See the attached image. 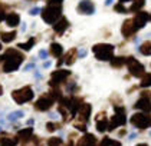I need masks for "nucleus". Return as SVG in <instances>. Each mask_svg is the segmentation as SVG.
I'll list each match as a JSON object with an SVG mask.
<instances>
[{
	"label": "nucleus",
	"instance_id": "nucleus-8",
	"mask_svg": "<svg viewBox=\"0 0 151 146\" xmlns=\"http://www.w3.org/2000/svg\"><path fill=\"white\" fill-rule=\"evenodd\" d=\"M53 103H55V99H53L52 95L47 92L45 95H42V96L35 102L33 106H35V109L37 112H46V110H49V109L53 106Z\"/></svg>",
	"mask_w": 151,
	"mask_h": 146
},
{
	"label": "nucleus",
	"instance_id": "nucleus-10",
	"mask_svg": "<svg viewBox=\"0 0 151 146\" xmlns=\"http://www.w3.org/2000/svg\"><path fill=\"white\" fill-rule=\"evenodd\" d=\"M134 109L141 110L144 113H150L151 112V96L150 92H141V98L135 102Z\"/></svg>",
	"mask_w": 151,
	"mask_h": 146
},
{
	"label": "nucleus",
	"instance_id": "nucleus-24",
	"mask_svg": "<svg viewBox=\"0 0 151 146\" xmlns=\"http://www.w3.org/2000/svg\"><path fill=\"white\" fill-rule=\"evenodd\" d=\"M19 143L17 137L13 136H1L0 137V146H16Z\"/></svg>",
	"mask_w": 151,
	"mask_h": 146
},
{
	"label": "nucleus",
	"instance_id": "nucleus-17",
	"mask_svg": "<svg viewBox=\"0 0 151 146\" xmlns=\"http://www.w3.org/2000/svg\"><path fill=\"white\" fill-rule=\"evenodd\" d=\"M82 105V99L78 98V96H72L69 100V106H68V110H69V118H75L76 113L79 110Z\"/></svg>",
	"mask_w": 151,
	"mask_h": 146
},
{
	"label": "nucleus",
	"instance_id": "nucleus-48",
	"mask_svg": "<svg viewBox=\"0 0 151 146\" xmlns=\"http://www.w3.org/2000/svg\"><path fill=\"white\" fill-rule=\"evenodd\" d=\"M137 146H148V145H147V143H138Z\"/></svg>",
	"mask_w": 151,
	"mask_h": 146
},
{
	"label": "nucleus",
	"instance_id": "nucleus-21",
	"mask_svg": "<svg viewBox=\"0 0 151 146\" xmlns=\"http://www.w3.org/2000/svg\"><path fill=\"white\" fill-rule=\"evenodd\" d=\"M49 55H52L53 57H56V59H60V56L63 55V47L60 43H56V42H52L50 46H49V52H47Z\"/></svg>",
	"mask_w": 151,
	"mask_h": 146
},
{
	"label": "nucleus",
	"instance_id": "nucleus-4",
	"mask_svg": "<svg viewBox=\"0 0 151 146\" xmlns=\"http://www.w3.org/2000/svg\"><path fill=\"white\" fill-rule=\"evenodd\" d=\"M125 123H127V110H125V108L119 106V105H114V116L108 122V130L112 132L118 126H124Z\"/></svg>",
	"mask_w": 151,
	"mask_h": 146
},
{
	"label": "nucleus",
	"instance_id": "nucleus-30",
	"mask_svg": "<svg viewBox=\"0 0 151 146\" xmlns=\"http://www.w3.org/2000/svg\"><path fill=\"white\" fill-rule=\"evenodd\" d=\"M141 88H150L151 86V73H144L141 76V82H139Z\"/></svg>",
	"mask_w": 151,
	"mask_h": 146
},
{
	"label": "nucleus",
	"instance_id": "nucleus-3",
	"mask_svg": "<svg viewBox=\"0 0 151 146\" xmlns=\"http://www.w3.org/2000/svg\"><path fill=\"white\" fill-rule=\"evenodd\" d=\"M114 46L109 43H96L93 45L92 52L99 62H109L114 57Z\"/></svg>",
	"mask_w": 151,
	"mask_h": 146
},
{
	"label": "nucleus",
	"instance_id": "nucleus-36",
	"mask_svg": "<svg viewBox=\"0 0 151 146\" xmlns=\"http://www.w3.org/2000/svg\"><path fill=\"white\" fill-rule=\"evenodd\" d=\"M6 17V6L0 3V22H3Z\"/></svg>",
	"mask_w": 151,
	"mask_h": 146
},
{
	"label": "nucleus",
	"instance_id": "nucleus-13",
	"mask_svg": "<svg viewBox=\"0 0 151 146\" xmlns=\"http://www.w3.org/2000/svg\"><path fill=\"white\" fill-rule=\"evenodd\" d=\"M76 11L79 14H93L95 13V4L91 0H81L76 6Z\"/></svg>",
	"mask_w": 151,
	"mask_h": 146
},
{
	"label": "nucleus",
	"instance_id": "nucleus-2",
	"mask_svg": "<svg viewBox=\"0 0 151 146\" xmlns=\"http://www.w3.org/2000/svg\"><path fill=\"white\" fill-rule=\"evenodd\" d=\"M40 14L46 24H53L62 16V4H46L40 10Z\"/></svg>",
	"mask_w": 151,
	"mask_h": 146
},
{
	"label": "nucleus",
	"instance_id": "nucleus-49",
	"mask_svg": "<svg viewBox=\"0 0 151 146\" xmlns=\"http://www.w3.org/2000/svg\"><path fill=\"white\" fill-rule=\"evenodd\" d=\"M1 49H3V45H1V42H0V50H1Z\"/></svg>",
	"mask_w": 151,
	"mask_h": 146
},
{
	"label": "nucleus",
	"instance_id": "nucleus-47",
	"mask_svg": "<svg viewBox=\"0 0 151 146\" xmlns=\"http://www.w3.org/2000/svg\"><path fill=\"white\" fill-rule=\"evenodd\" d=\"M66 146H73V142H72V140H69V142H68V145Z\"/></svg>",
	"mask_w": 151,
	"mask_h": 146
},
{
	"label": "nucleus",
	"instance_id": "nucleus-15",
	"mask_svg": "<svg viewBox=\"0 0 151 146\" xmlns=\"http://www.w3.org/2000/svg\"><path fill=\"white\" fill-rule=\"evenodd\" d=\"M95 126H96V130L101 132V133L108 130V119H106V113L105 112H99L95 116Z\"/></svg>",
	"mask_w": 151,
	"mask_h": 146
},
{
	"label": "nucleus",
	"instance_id": "nucleus-20",
	"mask_svg": "<svg viewBox=\"0 0 151 146\" xmlns=\"http://www.w3.org/2000/svg\"><path fill=\"white\" fill-rule=\"evenodd\" d=\"M96 143V137L92 133H85L81 139L76 142V146H93Z\"/></svg>",
	"mask_w": 151,
	"mask_h": 146
},
{
	"label": "nucleus",
	"instance_id": "nucleus-28",
	"mask_svg": "<svg viewBox=\"0 0 151 146\" xmlns=\"http://www.w3.org/2000/svg\"><path fill=\"white\" fill-rule=\"evenodd\" d=\"M111 66L112 68H116V69H119V68H122L124 65H125V57H122V56H115V57H112L111 60Z\"/></svg>",
	"mask_w": 151,
	"mask_h": 146
},
{
	"label": "nucleus",
	"instance_id": "nucleus-25",
	"mask_svg": "<svg viewBox=\"0 0 151 146\" xmlns=\"http://www.w3.org/2000/svg\"><path fill=\"white\" fill-rule=\"evenodd\" d=\"M138 52L142 55V56H151V42L150 40L142 42L138 47Z\"/></svg>",
	"mask_w": 151,
	"mask_h": 146
},
{
	"label": "nucleus",
	"instance_id": "nucleus-46",
	"mask_svg": "<svg viewBox=\"0 0 151 146\" xmlns=\"http://www.w3.org/2000/svg\"><path fill=\"white\" fill-rule=\"evenodd\" d=\"M1 95H3V86L0 85V96H1Z\"/></svg>",
	"mask_w": 151,
	"mask_h": 146
},
{
	"label": "nucleus",
	"instance_id": "nucleus-1",
	"mask_svg": "<svg viewBox=\"0 0 151 146\" xmlns=\"http://www.w3.org/2000/svg\"><path fill=\"white\" fill-rule=\"evenodd\" d=\"M3 57V72L4 73H12L16 72L20 68V65L24 62V55L22 52H19L17 49H7L4 52V55H1Z\"/></svg>",
	"mask_w": 151,
	"mask_h": 146
},
{
	"label": "nucleus",
	"instance_id": "nucleus-34",
	"mask_svg": "<svg viewBox=\"0 0 151 146\" xmlns=\"http://www.w3.org/2000/svg\"><path fill=\"white\" fill-rule=\"evenodd\" d=\"M114 10H115L116 13H122V14H124V13H129V11H128V7H125V6L121 4V3H116L115 6H114Z\"/></svg>",
	"mask_w": 151,
	"mask_h": 146
},
{
	"label": "nucleus",
	"instance_id": "nucleus-51",
	"mask_svg": "<svg viewBox=\"0 0 151 146\" xmlns=\"http://www.w3.org/2000/svg\"><path fill=\"white\" fill-rule=\"evenodd\" d=\"M27 1H37V0H27Z\"/></svg>",
	"mask_w": 151,
	"mask_h": 146
},
{
	"label": "nucleus",
	"instance_id": "nucleus-11",
	"mask_svg": "<svg viewBox=\"0 0 151 146\" xmlns=\"http://www.w3.org/2000/svg\"><path fill=\"white\" fill-rule=\"evenodd\" d=\"M91 113H92V105L89 103H82L79 110H78V122H82V123H88L89 118H91Z\"/></svg>",
	"mask_w": 151,
	"mask_h": 146
},
{
	"label": "nucleus",
	"instance_id": "nucleus-19",
	"mask_svg": "<svg viewBox=\"0 0 151 146\" xmlns=\"http://www.w3.org/2000/svg\"><path fill=\"white\" fill-rule=\"evenodd\" d=\"M4 22H6V24H7L9 27H17V26L20 24V16H19V13H16V11H10V13L6 14Z\"/></svg>",
	"mask_w": 151,
	"mask_h": 146
},
{
	"label": "nucleus",
	"instance_id": "nucleus-6",
	"mask_svg": "<svg viewBox=\"0 0 151 146\" xmlns=\"http://www.w3.org/2000/svg\"><path fill=\"white\" fill-rule=\"evenodd\" d=\"M125 65H127V68H128V70H129V73H131V76H134V78H141V76L145 73L144 66H142L134 56L125 57Z\"/></svg>",
	"mask_w": 151,
	"mask_h": 146
},
{
	"label": "nucleus",
	"instance_id": "nucleus-37",
	"mask_svg": "<svg viewBox=\"0 0 151 146\" xmlns=\"http://www.w3.org/2000/svg\"><path fill=\"white\" fill-rule=\"evenodd\" d=\"M40 10H42L40 7H33V9H30V10H29V14H30V16H36V14H39V13H40Z\"/></svg>",
	"mask_w": 151,
	"mask_h": 146
},
{
	"label": "nucleus",
	"instance_id": "nucleus-5",
	"mask_svg": "<svg viewBox=\"0 0 151 146\" xmlns=\"http://www.w3.org/2000/svg\"><path fill=\"white\" fill-rule=\"evenodd\" d=\"M35 98V93H33V89L32 86H23L20 89H16L12 92V99L17 105H23V103H27Z\"/></svg>",
	"mask_w": 151,
	"mask_h": 146
},
{
	"label": "nucleus",
	"instance_id": "nucleus-45",
	"mask_svg": "<svg viewBox=\"0 0 151 146\" xmlns=\"http://www.w3.org/2000/svg\"><path fill=\"white\" fill-rule=\"evenodd\" d=\"M135 133H131V135H129V140H132V139H135Z\"/></svg>",
	"mask_w": 151,
	"mask_h": 146
},
{
	"label": "nucleus",
	"instance_id": "nucleus-52",
	"mask_svg": "<svg viewBox=\"0 0 151 146\" xmlns=\"http://www.w3.org/2000/svg\"><path fill=\"white\" fill-rule=\"evenodd\" d=\"M150 20H151V14H150Z\"/></svg>",
	"mask_w": 151,
	"mask_h": 146
},
{
	"label": "nucleus",
	"instance_id": "nucleus-31",
	"mask_svg": "<svg viewBox=\"0 0 151 146\" xmlns=\"http://www.w3.org/2000/svg\"><path fill=\"white\" fill-rule=\"evenodd\" d=\"M23 116H24L23 110H16V112H12L7 116V120H9V122H16L17 119H22Z\"/></svg>",
	"mask_w": 151,
	"mask_h": 146
},
{
	"label": "nucleus",
	"instance_id": "nucleus-23",
	"mask_svg": "<svg viewBox=\"0 0 151 146\" xmlns=\"http://www.w3.org/2000/svg\"><path fill=\"white\" fill-rule=\"evenodd\" d=\"M76 57H78V50H76V49H70L69 52L66 53V56L62 59V62H63V63H66L68 66H72V65L75 63Z\"/></svg>",
	"mask_w": 151,
	"mask_h": 146
},
{
	"label": "nucleus",
	"instance_id": "nucleus-41",
	"mask_svg": "<svg viewBox=\"0 0 151 146\" xmlns=\"http://www.w3.org/2000/svg\"><path fill=\"white\" fill-rule=\"evenodd\" d=\"M50 65H52V62H49V60H46L45 63H43V68L46 69V68H50Z\"/></svg>",
	"mask_w": 151,
	"mask_h": 146
},
{
	"label": "nucleus",
	"instance_id": "nucleus-50",
	"mask_svg": "<svg viewBox=\"0 0 151 146\" xmlns=\"http://www.w3.org/2000/svg\"><path fill=\"white\" fill-rule=\"evenodd\" d=\"M148 126H150V127H151V116H150V125H148Z\"/></svg>",
	"mask_w": 151,
	"mask_h": 146
},
{
	"label": "nucleus",
	"instance_id": "nucleus-12",
	"mask_svg": "<svg viewBox=\"0 0 151 146\" xmlns=\"http://www.w3.org/2000/svg\"><path fill=\"white\" fill-rule=\"evenodd\" d=\"M137 32H138V30H137V27H135V23L132 20V17H131V19H127L125 22L122 23V26H121V33H122V36H124L125 39L131 37L132 34H135Z\"/></svg>",
	"mask_w": 151,
	"mask_h": 146
},
{
	"label": "nucleus",
	"instance_id": "nucleus-9",
	"mask_svg": "<svg viewBox=\"0 0 151 146\" xmlns=\"http://www.w3.org/2000/svg\"><path fill=\"white\" fill-rule=\"evenodd\" d=\"M129 122H131L132 126H135V127H138L141 130H144V129H147L148 125H150V115H147V113H144V112L134 113V115L131 116Z\"/></svg>",
	"mask_w": 151,
	"mask_h": 146
},
{
	"label": "nucleus",
	"instance_id": "nucleus-39",
	"mask_svg": "<svg viewBox=\"0 0 151 146\" xmlns=\"http://www.w3.org/2000/svg\"><path fill=\"white\" fill-rule=\"evenodd\" d=\"M47 56H49V53H47L46 50H40V52H39V57H40V59L45 60V59H47Z\"/></svg>",
	"mask_w": 151,
	"mask_h": 146
},
{
	"label": "nucleus",
	"instance_id": "nucleus-16",
	"mask_svg": "<svg viewBox=\"0 0 151 146\" xmlns=\"http://www.w3.org/2000/svg\"><path fill=\"white\" fill-rule=\"evenodd\" d=\"M53 26V30H55V33L59 34V36H62V34L66 32V29L69 27V22H68V19L65 17V16H60L56 22L52 24Z\"/></svg>",
	"mask_w": 151,
	"mask_h": 146
},
{
	"label": "nucleus",
	"instance_id": "nucleus-38",
	"mask_svg": "<svg viewBox=\"0 0 151 146\" xmlns=\"http://www.w3.org/2000/svg\"><path fill=\"white\" fill-rule=\"evenodd\" d=\"M86 55H88V52H86V49H79V50H78V57H85L86 56Z\"/></svg>",
	"mask_w": 151,
	"mask_h": 146
},
{
	"label": "nucleus",
	"instance_id": "nucleus-33",
	"mask_svg": "<svg viewBox=\"0 0 151 146\" xmlns=\"http://www.w3.org/2000/svg\"><path fill=\"white\" fill-rule=\"evenodd\" d=\"M60 129V123H56V122H47L46 123V130L47 132H55Z\"/></svg>",
	"mask_w": 151,
	"mask_h": 146
},
{
	"label": "nucleus",
	"instance_id": "nucleus-42",
	"mask_svg": "<svg viewBox=\"0 0 151 146\" xmlns=\"http://www.w3.org/2000/svg\"><path fill=\"white\" fill-rule=\"evenodd\" d=\"M35 68V63H30V65H27L26 68H24V70H30V69Z\"/></svg>",
	"mask_w": 151,
	"mask_h": 146
},
{
	"label": "nucleus",
	"instance_id": "nucleus-32",
	"mask_svg": "<svg viewBox=\"0 0 151 146\" xmlns=\"http://www.w3.org/2000/svg\"><path fill=\"white\" fill-rule=\"evenodd\" d=\"M46 146H62V139L60 137H50V139H47Z\"/></svg>",
	"mask_w": 151,
	"mask_h": 146
},
{
	"label": "nucleus",
	"instance_id": "nucleus-27",
	"mask_svg": "<svg viewBox=\"0 0 151 146\" xmlns=\"http://www.w3.org/2000/svg\"><path fill=\"white\" fill-rule=\"evenodd\" d=\"M96 146H122V145H121V142H119V140H115V139H112V137L106 136V137H104V139L101 140V143H99V145H96Z\"/></svg>",
	"mask_w": 151,
	"mask_h": 146
},
{
	"label": "nucleus",
	"instance_id": "nucleus-22",
	"mask_svg": "<svg viewBox=\"0 0 151 146\" xmlns=\"http://www.w3.org/2000/svg\"><path fill=\"white\" fill-rule=\"evenodd\" d=\"M17 36V32L16 30H12V32H0V42L1 43H10L16 39Z\"/></svg>",
	"mask_w": 151,
	"mask_h": 146
},
{
	"label": "nucleus",
	"instance_id": "nucleus-44",
	"mask_svg": "<svg viewBox=\"0 0 151 146\" xmlns=\"http://www.w3.org/2000/svg\"><path fill=\"white\" fill-rule=\"evenodd\" d=\"M128 1H131V0H118V3H121V4H125Z\"/></svg>",
	"mask_w": 151,
	"mask_h": 146
},
{
	"label": "nucleus",
	"instance_id": "nucleus-7",
	"mask_svg": "<svg viewBox=\"0 0 151 146\" xmlns=\"http://www.w3.org/2000/svg\"><path fill=\"white\" fill-rule=\"evenodd\" d=\"M70 76V70H65V69H58L55 72H52L50 75V80H49V86L50 88H59L60 83L66 82V79Z\"/></svg>",
	"mask_w": 151,
	"mask_h": 146
},
{
	"label": "nucleus",
	"instance_id": "nucleus-18",
	"mask_svg": "<svg viewBox=\"0 0 151 146\" xmlns=\"http://www.w3.org/2000/svg\"><path fill=\"white\" fill-rule=\"evenodd\" d=\"M20 142L23 143H29V140L33 137V127H23L20 130H17V136H16Z\"/></svg>",
	"mask_w": 151,
	"mask_h": 146
},
{
	"label": "nucleus",
	"instance_id": "nucleus-26",
	"mask_svg": "<svg viewBox=\"0 0 151 146\" xmlns=\"http://www.w3.org/2000/svg\"><path fill=\"white\" fill-rule=\"evenodd\" d=\"M144 6H145V0H131V6L128 7V11L137 13V11H139Z\"/></svg>",
	"mask_w": 151,
	"mask_h": 146
},
{
	"label": "nucleus",
	"instance_id": "nucleus-14",
	"mask_svg": "<svg viewBox=\"0 0 151 146\" xmlns=\"http://www.w3.org/2000/svg\"><path fill=\"white\" fill-rule=\"evenodd\" d=\"M132 20H134V23H135L137 30H141V29L147 24V22L150 20V13H148V11L139 10V11L135 13V16L132 17Z\"/></svg>",
	"mask_w": 151,
	"mask_h": 146
},
{
	"label": "nucleus",
	"instance_id": "nucleus-40",
	"mask_svg": "<svg viewBox=\"0 0 151 146\" xmlns=\"http://www.w3.org/2000/svg\"><path fill=\"white\" fill-rule=\"evenodd\" d=\"M63 0H46V4H62Z\"/></svg>",
	"mask_w": 151,
	"mask_h": 146
},
{
	"label": "nucleus",
	"instance_id": "nucleus-43",
	"mask_svg": "<svg viewBox=\"0 0 151 146\" xmlns=\"http://www.w3.org/2000/svg\"><path fill=\"white\" fill-rule=\"evenodd\" d=\"M114 0H105V6H111Z\"/></svg>",
	"mask_w": 151,
	"mask_h": 146
},
{
	"label": "nucleus",
	"instance_id": "nucleus-29",
	"mask_svg": "<svg viewBox=\"0 0 151 146\" xmlns=\"http://www.w3.org/2000/svg\"><path fill=\"white\" fill-rule=\"evenodd\" d=\"M35 43H36V39L35 37H30L27 42H24V43H19L17 47H19V49H22V50H24V52H29V50L35 46Z\"/></svg>",
	"mask_w": 151,
	"mask_h": 146
},
{
	"label": "nucleus",
	"instance_id": "nucleus-35",
	"mask_svg": "<svg viewBox=\"0 0 151 146\" xmlns=\"http://www.w3.org/2000/svg\"><path fill=\"white\" fill-rule=\"evenodd\" d=\"M73 127L76 130H81V132H86V123H82V122H75Z\"/></svg>",
	"mask_w": 151,
	"mask_h": 146
}]
</instances>
